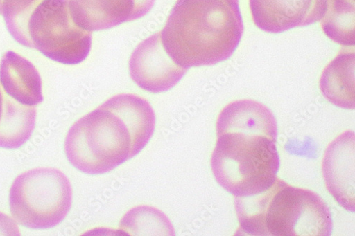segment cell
I'll return each instance as SVG.
<instances>
[{
    "label": "cell",
    "instance_id": "6da1fadb",
    "mask_svg": "<svg viewBox=\"0 0 355 236\" xmlns=\"http://www.w3.org/2000/svg\"><path fill=\"white\" fill-rule=\"evenodd\" d=\"M211 164L217 183L234 197L257 194L278 179L277 123L272 111L252 100L228 104L216 123Z\"/></svg>",
    "mask_w": 355,
    "mask_h": 236
},
{
    "label": "cell",
    "instance_id": "7a4b0ae2",
    "mask_svg": "<svg viewBox=\"0 0 355 236\" xmlns=\"http://www.w3.org/2000/svg\"><path fill=\"white\" fill-rule=\"evenodd\" d=\"M155 125L154 109L146 100L133 94L115 96L71 127L65 140L67 157L82 172L106 173L140 153Z\"/></svg>",
    "mask_w": 355,
    "mask_h": 236
},
{
    "label": "cell",
    "instance_id": "3957f363",
    "mask_svg": "<svg viewBox=\"0 0 355 236\" xmlns=\"http://www.w3.org/2000/svg\"><path fill=\"white\" fill-rule=\"evenodd\" d=\"M243 30L239 0H176L159 35L172 60L189 69L227 60Z\"/></svg>",
    "mask_w": 355,
    "mask_h": 236
},
{
    "label": "cell",
    "instance_id": "277c9868",
    "mask_svg": "<svg viewBox=\"0 0 355 236\" xmlns=\"http://www.w3.org/2000/svg\"><path fill=\"white\" fill-rule=\"evenodd\" d=\"M234 203L240 224L235 235L329 236L332 233L331 213L322 199L279 179L261 193L234 197Z\"/></svg>",
    "mask_w": 355,
    "mask_h": 236
},
{
    "label": "cell",
    "instance_id": "5b68a950",
    "mask_svg": "<svg viewBox=\"0 0 355 236\" xmlns=\"http://www.w3.org/2000/svg\"><path fill=\"white\" fill-rule=\"evenodd\" d=\"M1 15L18 43L53 62L76 65L90 53L92 33L78 23L72 0H6Z\"/></svg>",
    "mask_w": 355,
    "mask_h": 236
},
{
    "label": "cell",
    "instance_id": "8992f818",
    "mask_svg": "<svg viewBox=\"0 0 355 236\" xmlns=\"http://www.w3.org/2000/svg\"><path fill=\"white\" fill-rule=\"evenodd\" d=\"M67 176L53 167H37L19 175L9 196L14 219L31 228L46 229L62 222L72 205Z\"/></svg>",
    "mask_w": 355,
    "mask_h": 236
},
{
    "label": "cell",
    "instance_id": "52a82bcc",
    "mask_svg": "<svg viewBox=\"0 0 355 236\" xmlns=\"http://www.w3.org/2000/svg\"><path fill=\"white\" fill-rule=\"evenodd\" d=\"M131 78L142 90L153 93L168 91L188 69L177 65L164 50L159 33L139 44L129 63Z\"/></svg>",
    "mask_w": 355,
    "mask_h": 236
},
{
    "label": "cell",
    "instance_id": "ba28073f",
    "mask_svg": "<svg viewBox=\"0 0 355 236\" xmlns=\"http://www.w3.org/2000/svg\"><path fill=\"white\" fill-rule=\"evenodd\" d=\"M250 6L259 28L278 34L320 21L327 0H250Z\"/></svg>",
    "mask_w": 355,
    "mask_h": 236
},
{
    "label": "cell",
    "instance_id": "9c48e42d",
    "mask_svg": "<svg viewBox=\"0 0 355 236\" xmlns=\"http://www.w3.org/2000/svg\"><path fill=\"white\" fill-rule=\"evenodd\" d=\"M322 174L325 185L343 208L354 212V133L338 136L324 152Z\"/></svg>",
    "mask_w": 355,
    "mask_h": 236
},
{
    "label": "cell",
    "instance_id": "30bf717a",
    "mask_svg": "<svg viewBox=\"0 0 355 236\" xmlns=\"http://www.w3.org/2000/svg\"><path fill=\"white\" fill-rule=\"evenodd\" d=\"M78 23L90 32L101 31L144 17L155 0H72Z\"/></svg>",
    "mask_w": 355,
    "mask_h": 236
},
{
    "label": "cell",
    "instance_id": "8fae6325",
    "mask_svg": "<svg viewBox=\"0 0 355 236\" xmlns=\"http://www.w3.org/2000/svg\"><path fill=\"white\" fill-rule=\"evenodd\" d=\"M0 84L10 98L25 106L43 101L42 82L35 66L14 51H8L0 64Z\"/></svg>",
    "mask_w": 355,
    "mask_h": 236
},
{
    "label": "cell",
    "instance_id": "7c38bea8",
    "mask_svg": "<svg viewBox=\"0 0 355 236\" xmlns=\"http://www.w3.org/2000/svg\"><path fill=\"white\" fill-rule=\"evenodd\" d=\"M354 59V50L342 49L320 77L322 94L340 108L354 109L355 107Z\"/></svg>",
    "mask_w": 355,
    "mask_h": 236
},
{
    "label": "cell",
    "instance_id": "4fadbf2b",
    "mask_svg": "<svg viewBox=\"0 0 355 236\" xmlns=\"http://www.w3.org/2000/svg\"><path fill=\"white\" fill-rule=\"evenodd\" d=\"M321 26L332 41L343 46H354V0H327Z\"/></svg>",
    "mask_w": 355,
    "mask_h": 236
},
{
    "label": "cell",
    "instance_id": "5bb4252c",
    "mask_svg": "<svg viewBox=\"0 0 355 236\" xmlns=\"http://www.w3.org/2000/svg\"><path fill=\"white\" fill-rule=\"evenodd\" d=\"M120 229L128 235H174L173 227L167 217L152 206H139L123 218Z\"/></svg>",
    "mask_w": 355,
    "mask_h": 236
},
{
    "label": "cell",
    "instance_id": "9a60e30c",
    "mask_svg": "<svg viewBox=\"0 0 355 236\" xmlns=\"http://www.w3.org/2000/svg\"><path fill=\"white\" fill-rule=\"evenodd\" d=\"M0 235H20L18 226L14 219L1 212H0Z\"/></svg>",
    "mask_w": 355,
    "mask_h": 236
},
{
    "label": "cell",
    "instance_id": "2e32d148",
    "mask_svg": "<svg viewBox=\"0 0 355 236\" xmlns=\"http://www.w3.org/2000/svg\"><path fill=\"white\" fill-rule=\"evenodd\" d=\"M5 107V94L1 87H0V125H1Z\"/></svg>",
    "mask_w": 355,
    "mask_h": 236
},
{
    "label": "cell",
    "instance_id": "e0dca14e",
    "mask_svg": "<svg viewBox=\"0 0 355 236\" xmlns=\"http://www.w3.org/2000/svg\"><path fill=\"white\" fill-rule=\"evenodd\" d=\"M6 0H0V15L2 13V9Z\"/></svg>",
    "mask_w": 355,
    "mask_h": 236
}]
</instances>
